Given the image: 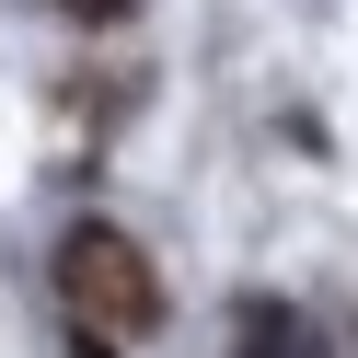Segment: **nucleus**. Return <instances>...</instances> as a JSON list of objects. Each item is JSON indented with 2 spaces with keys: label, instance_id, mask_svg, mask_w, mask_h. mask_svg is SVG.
<instances>
[{
  "label": "nucleus",
  "instance_id": "obj_1",
  "mask_svg": "<svg viewBox=\"0 0 358 358\" xmlns=\"http://www.w3.org/2000/svg\"><path fill=\"white\" fill-rule=\"evenodd\" d=\"M47 278H58V301H70V324H104V335H150L162 324V266H150L116 220H70Z\"/></svg>",
  "mask_w": 358,
  "mask_h": 358
},
{
  "label": "nucleus",
  "instance_id": "obj_2",
  "mask_svg": "<svg viewBox=\"0 0 358 358\" xmlns=\"http://www.w3.org/2000/svg\"><path fill=\"white\" fill-rule=\"evenodd\" d=\"M231 358H312V312L243 289V301H231Z\"/></svg>",
  "mask_w": 358,
  "mask_h": 358
},
{
  "label": "nucleus",
  "instance_id": "obj_3",
  "mask_svg": "<svg viewBox=\"0 0 358 358\" xmlns=\"http://www.w3.org/2000/svg\"><path fill=\"white\" fill-rule=\"evenodd\" d=\"M58 12H70V24H127L139 0H58Z\"/></svg>",
  "mask_w": 358,
  "mask_h": 358
},
{
  "label": "nucleus",
  "instance_id": "obj_4",
  "mask_svg": "<svg viewBox=\"0 0 358 358\" xmlns=\"http://www.w3.org/2000/svg\"><path fill=\"white\" fill-rule=\"evenodd\" d=\"M70 358H116V335H104V324H70Z\"/></svg>",
  "mask_w": 358,
  "mask_h": 358
}]
</instances>
